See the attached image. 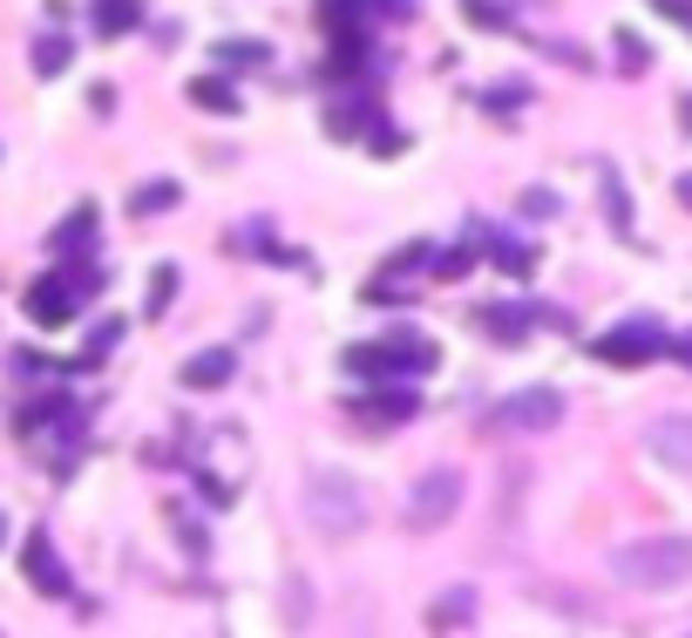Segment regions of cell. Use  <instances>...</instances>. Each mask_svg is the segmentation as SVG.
Listing matches in <instances>:
<instances>
[{"instance_id": "obj_1", "label": "cell", "mask_w": 692, "mask_h": 638, "mask_svg": "<svg viewBox=\"0 0 692 638\" xmlns=\"http://www.w3.org/2000/svg\"><path fill=\"white\" fill-rule=\"evenodd\" d=\"M611 578L625 591H679L692 578V537H631L611 550Z\"/></svg>"}, {"instance_id": "obj_2", "label": "cell", "mask_w": 692, "mask_h": 638, "mask_svg": "<svg viewBox=\"0 0 692 638\" xmlns=\"http://www.w3.org/2000/svg\"><path fill=\"white\" fill-rule=\"evenodd\" d=\"M306 516L319 537H353L366 524V490L340 469H312L306 475Z\"/></svg>"}, {"instance_id": "obj_3", "label": "cell", "mask_w": 692, "mask_h": 638, "mask_svg": "<svg viewBox=\"0 0 692 638\" xmlns=\"http://www.w3.org/2000/svg\"><path fill=\"white\" fill-rule=\"evenodd\" d=\"M96 286H102L96 265H62L48 278H34V286H28V319H34V327H68Z\"/></svg>"}, {"instance_id": "obj_4", "label": "cell", "mask_w": 692, "mask_h": 638, "mask_svg": "<svg viewBox=\"0 0 692 638\" xmlns=\"http://www.w3.org/2000/svg\"><path fill=\"white\" fill-rule=\"evenodd\" d=\"M455 509H462V469H428L407 490V530H441Z\"/></svg>"}, {"instance_id": "obj_5", "label": "cell", "mask_w": 692, "mask_h": 638, "mask_svg": "<svg viewBox=\"0 0 692 638\" xmlns=\"http://www.w3.org/2000/svg\"><path fill=\"white\" fill-rule=\"evenodd\" d=\"M591 353L604 367H645V361H659V353H666V333H659V319H625V327L597 333Z\"/></svg>"}, {"instance_id": "obj_6", "label": "cell", "mask_w": 692, "mask_h": 638, "mask_svg": "<svg viewBox=\"0 0 692 638\" xmlns=\"http://www.w3.org/2000/svg\"><path fill=\"white\" fill-rule=\"evenodd\" d=\"M347 367L366 381H387V374H428L435 367V346L428 340H387V346H347Z\"/></svg>"}, {"instance_id": "obj_7", "label": "cell", "mask_w": 692, "mask_h": 638, "mask_svg": "<svg viewBox=\"0 0 692 638\" xmlns=\"http://www.w3.org/2000/svg\"><path fill=\"white\" fill-rule=\"evenodd\" d=\"M21 571H28V584H34L41 597H68V591H75V578H68V564H62V550L48 543V530H28Z\"/></svg>"}, {"instance_id": "obj_8", "label": "cell", "mask_w": 692, "mask_h": 638, "mask_svg": "<svg viewBox=\"0 0 692 638\" xmlns=\"http://www.w3.org/2000/svg\"><path fill=\"white\" fill-rule=\"evenodd\" d=\"M496 428H557L563 421V394L557 387H523V394H509V402L488 415Z\"/></svg>"}, {"instance_id": "obj_9", "label": "cell", "mask_w": 692, "mask_h": 638, "mask_svg": "<svg viewBox=\"0 0 692 638\" xmlns=\"http://www.w3.org/2000/svg\"><path fill=\"white\" fill-rule=\"evenodd\" d=\"M645 449L659 455L666 469L692 475V415H659V421H645Z\"/></svg>"}, {"instance_id": "obj_10", "label": "cell", "mask_w": 692, "mask_h": 638, "mask_svg": "<svg viewBox=\"0 0 692 638\" xmlns=\"http://www.w3.org/2000/svg\"><path fill=\"white\" fill-rule=\"evenodd\" d=\"M231 374H238V353H231V346H204V353H190V361H184V374H177V381L204 394V387H224Z\"/></svg>"}, {"instance_id": "obj_11", "label": "cell", "mask_w": 692, "mask_h": 638, "mask_svg": "<svg viewBox=\"0 0 692 638\" xmlns=\"http://www.w3.org/2000/svg\"><path fill=\"white\" fill-rule=\"evenodd\" d=\"M597 184H604L611 231H618V238H631V190H625V177H618V164H611V156H597Z\"/></svg>"}, {"instance_id": "obj_12", "label": "cell", "mask_w": 692, "mask_h": 638, "mask_svg": "<svg viewBox=\"0 0 692 638\" xmlns=\"http://www.w3.org/2000/svg\"><path fill=\"white\" fill-rule=\"evenodd\" d=\"M89 21H96L102 42H116V34H136V28H143V0H96Z\"/></svg>"}, {"instance_id": "obj_13", "label": "cell", "mask_w": 692, "mask_h": 638, "mask_svg": "<svg viewBox=\"0 0 692 638\" xmlns=\"http://www.w3.org/2000/svg\"><path fill=\"white\" fill-rule=\"evenodd\" d=\"M89 231H96V205H75V211L55 224V238H48L55 258H81V252H89Z\"/></svg>"}, {"instance_id": "obj_14", "label": "cell", "mask_w": 692, "mask_h": 638, "mask_svg": "<svg viewBox=\"0 0 692 638\" xmlns=\"http://www.w3.org/2000/svg\"><path fill=\"white\" fill-rule=\"evenodd\" d=\"M28 62H34V75H41V82H55V75L75 62V42H68L62 28H48V34H34V55H28Z\"/></svg>"}, {"instance_id": "obj_15", "label": "cell", "mask_w": 692, "mask_h": 638, "mask_svg": "<svg viewBox=\"0 0 692 638\" xmlns=\"http://www.w3.org/2000/svg\"><path fill=\"white\" fill-rule=\"evenodd\" d=\"M190 102H197V109H211V116H238V109H244L238 89L224 82V75H197V82H190Z\"/></svg>"}, {"instance_id": "obj_16", "label": "cell", "mask_w": 692, "mask_h": 638, "mask_svg": "<svg viewBox=\"0 0 692 638\" xmlns=\"http://www.w3.org/2000/svg\"><path fill=\"white\" fill-rule=\"evenodd\" d=\"M469 612H475V591H441L428 605V631H455V625H469Z\"/></svg>"}, {"instance_id": "obj_17", "label": "cell", "mask_w": 692, "mask_h": 638, "mask_svg": "<svg viewBox=\"0 0 692 638\" xmlns=\"http://www.w3.org/2000/svg\"><path fill=\"white\" fill-rule=\"evenodd\" d=\"M529 319H537V306H488V312H482V327L496 333V340H523Z\"/></svg>"}, {"instance_id": "obj_18", "label": "cell", "mask_w": 692, "mask_h": 638, "mask_svg": "<svg viewBox=\"0 0 692 638\" xmlns=\"http://www.w3.org/2000/svg\"><path fill=\"white\" fill-rule=\"evenodd\" d=\"M177 197H184V190H177L171 177H156V184H143V190L130 197V211H136V218H156V211H171Z\"/></svg>"}, {"instance_id": "obj_19", "label": "cell", "mask_w": 692, "mask_h": 638, "mask_svg": "<svg viewBox=\"0 0 692 638\" xmlns=\"http://www.w3.org/2000/svg\"><path fill=\"white\" fill-rule=\"evenodd\" d=\"M211 62H224V68H265V62H272V48H265V42H218V48H211Z\"/></svg>"}, {"instance_id": "obj_20", "label": "cell", "mask_w": 692, "mask_h": 638, "mask_svg": "<svg viewBox=\"0 0 692 638\" xmlns=\"http://www.w3.org/2000/svg\"><path fill=\"white\" fill-rule=\"evenodd\" d=\"M360 408L381 415V421H407V415H415V394H407V387H387V394H366Z\"/></svg>"}, {"instance_id": "obj_21", "label": "cell", "mask_w": 692, "mask_h": 638, "mask_svg": "<svg viewBox=\"0 0 692 638\" xmlns=\"http://www.w3.org/2000/svg\"><path fill=\"white\" fill-rule=\"evenodd\" d=\"M488 258H496L503 272H516V278H523L529 265H537V252H529V245H523V238H488Z\"/></svg>"}, {"instance_id": "obj_22", "label": "cell", "mask_w": 692, "mask_h": 638, "mask_svg": "<svg viewBox=\"0 0 692 638\" xmlns=\"http://www.w3.org/2000/svg\"><path fill=\"white\" fill-rule=\"evenodd\" d=\"M171 299H177V265H156V272H150V299H143V312H150V319L171 312Z\"/></svg>"}, {"instance_id": "obj_23", "label": "cell", "mask_w": 692, "mask_h": 638, "mask_svg": "<svg viewBox=\"0 0 692 638\" xmlns=\"http://www.w3.org/2000/svg\"><path fill=\"white\" fill-rule=\"evenodd\" d=\"M116 340H122V319H102V327L89 333V346H81V361H75V367H102Z\"/></svg>"}, {"instance_id": "obj_24", "label": "cell", "mask_w": 692, "mask_h": 638, "mask_svg": "<svg viewBox=\"0 0 692 638\" xmlns=\"http://www.w3.org/2000/svg\"><path fill=\"white\" fill-rule=\"evenodd\" d=\"M462 14H469V21H475L482 34H516V21H509V14L496 8V0H462Z\"/></svg>"}, {"instance_id": "obj_25", "label": "cell", "mask_w": 692, "mask_h": 638, "mask_svg": "<svg viewBox=\"0 0 692 638\" xmlns=\"http://www.w3.org/2000/svg\"><path fill=\"white\" fill-rule=\"evenodd\" d=\"M421 265H435V245H407V252L387 258V272H400V278H407V272H421Z\"/></svg>"}, {"instance_id": "obj_26", "label": "cell", "mask_w": 692, "mask_h": 638, "mask_svg": "<svg viewBox=\"0 0 692 638\" xmlns=\"http://www.w3.org/2000/svg\"><path fill=\"white\" fill-rule=\"evenodd\" d=\"M618 62H625V75H638V68H651V55L638 48V34H631V28H618Z\"/></svg>"}, {"instance_id": "obj_27", "label": "cell", "mask_w": 692, "mask_h": 638, "mask_svg": "<svg viewBox=\"0 0 692 638\" xmlns=\"http://www.w3.org/2000/svg\"><path fill=\"white\" fill-rule=\"evenodd\" d=\"M523 96H529L523 82H503V89H488V96H482V109H496V116H509V109H516Z\"/></svg>"}, {"instance_id": "obj_28", "label": "cell", "mask_w": 692, "mask_h": 638, "mask_svg": "<svg viewBox=\"0 0 692 638\" xmlns=\"http://www.w3.org/2000/svg\"><path fill=\"white\" fill-rule=\"evenodd\" d=\"M523 211H529V218H557V197H550V190H529Z\"/></svg>"}, {"instance_id": "obj_29", "label": "cell", "mask_w": 692, "mask_h": 638, "mask_svg": "<svg viewBox=\"0 0 692 638\" xmlns=\"http://www.w3.org/2000/svg\"><path fill=\"white\" fill-rule=\"evenodd\" d=\"M651 8H659V14H672V21H685V28H692V0H651Z\"/></svg>"}, {"instance_id": "obj_30", "label": "cell", "mask_w": 692, "mask_h": 638, "mask_svg": "<svg viewBox=\"0 0 692 638\" xmlns=\"http://www.w3.org/2000/svg\"><path fill=\"white\" fill-rule=\"evenodd\" d=\"M462 265H469V252H441V258H435V272H441V278H455Z\"/></svg>"}, {"instance_id": "obj_31", "label": "cell", "mask_w": 692, "mask_h": 638, "mask_svg": "<svg viewBox=\"0 0 692 638\" xmlns=\"http://www.w3.org/2000/svg\"><path fill=\"white\" fill-rule=\"evenodd\" d=\"M672 361H679V367H692V333H685V340H672Z\"/></svg>"}, {"instance_id": "obj_32", "label": "cell", "mask_w": 692, "mask_h": 638, "mask_svg": "<svg viewBox=\"0 0 692 638\" xmlns=\"http://www.w3.org/2000/svg\"><path fill=\"white\" fill-rule=\"evenodd\" d=\"M679 130L692 136V96H679Z\"/></svg>"}, {"instance_id": "obj_33", "label": "cell", "mask_w": 692, "mask_h": 638, "mask_svg": "<svg viewBox=\"0 0 692 638\" xmlns=\"http://www.w3.org/2000/svg\"><path fill=\"white\" fill-rule=\"evenodd\" d=\"M679 205H685V211H692V170H685V177H679Z\"/></svg>"}]
</instances>
